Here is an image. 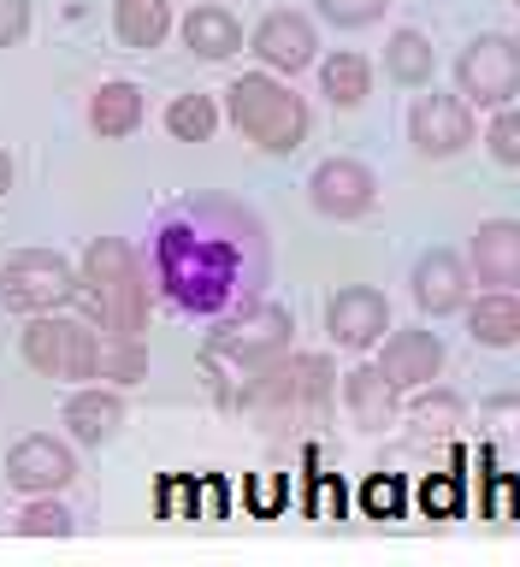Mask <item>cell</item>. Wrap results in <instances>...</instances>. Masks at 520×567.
I'll list each match as a JSON object with an SVG mask.
<instances>
[{
	"mask_svg": "<svg viewBox=\"0 0 520 567\" xmlns=\"http://www.w3.org/2000/svg\"><path fill=\"white\" fill-rule=\"evenodd\" d=\"M468 331H473L486 349H514V343H520V301H514L509 290L479 296L473 308H468Z\"/></svg>",
	"mask_w": 520,
	"mask_h": 567,
	"instance_id": "cell-17",
	"label": "cell"
},
{
	"mask_svg": "<svg viewBox=\"0 0 520 567\" xmlns=\"http://www.w3.org/2000/svg\"><path fill=\"white\" fill-rule=\"evenodd\" d=\"M166 131H172L177 142H213V131H220L213 95H177L172 113H166Z\"/></svg>",
	"mask_w": 520,
	"mask_h": 567,
	"instance_id": "cell-24",
	"label": "cell"
},
{
	"mask_svg": "<svg viewBox=\"0 0 520 567\" xmlns=\"http://www.w3.org/2000/svg\"><path fill=\"white\" fill-rule=\"evenodd\" d=\"M367 508L373 514H397L402 508V485H397V478H373V485H367Z\"/></svg>",
	"mask_w": 520,
	"mask_h": 567,
	"instance_id": "cell-31",
	"label": "cell"
},
{
	"mask_svg": "<svg viewBox=\"0 0 520 567\" xmlns=\"http://www.w3.org/2000/svg\"><path fill=\"white\" fill-rule=\"evenodd\" d=\"M248 503H255V508L261 503H278V485H261V478H255V485H248Z\"/></svg>",
	"mask_w": 520,
	"mask_h": 567,
	"instance_id": "cell-33",
	"label": "cell"
},
{
	"mask_svg": "<svg viewBox=\"0 0 520 567\" xmlns=\"http://www.w3.org/2000/svg\"><path fill=\"white\" fill-rule=\"evenodd\" d=\"M284 343H290V313L284 308H255L231 331H220V349L237 354V361H248V367H266Z\"/></svg>",
	"mask_w": 520,
	"mask_h": 567,
	"instance_id": "cell-13",
	"label": "cell"
},
{
	"mask_svg": "<svg viewBox=\"0 0 520 567\" xmlns=\"http://www.w3.org/2000/svg\"><path fill=\"white\" fill-rule=\"evenodd\" d=\"M473 266L491 290H520V219H486L479 225Z\"/></svg>",
	"mask_w": 520,
	"mask_h": 567,
	"instance_id": "cell-14",
	"label": "cell"
},
{
	"mask_svg": "<svg viewBox=\"0 0 520 567\" xmlns=\"http://www.w3.org/2000/svg\"><path fill=\"white\" fill-rule=\"evenodd\" d=\"M332 361L326 354H308V361H290V367H255V396L261 408H290V414H302V408H319L332 396Z\"/></svg>",
	"mask_w": 520,
	"mask_h": 567,
	"instance_id": "cell-6",
	"label": "cell"
},
{
	"mask_svg": "<svg viewBox=\"0 0 520 567\" xmlns=\"http://www.w3.org/2000/svg\"><path fill=\"white\" fill-rule=\"evenodd\" d=\"M319 12H326L332 24H373V18L385 12V0H319Z\"/></svg>",
	"mask_w": 520,
	"mask_h": 567,
	"instance_id": "cell-29",
	"label": "cell"
},
{
	"mask_svg": "<svg viewBox=\"0 0 520 567\" xmlns=\"http://www.w3.org/2000/svg\"><path fill=\"white\" fill-rule=\"evenodd\" d=\"M415 301L426 313H450L468 301V266H461L450 248H432V255H420L415 266Z\"/></svg>",
	"mask_w": 520,
	"mask_h": 567,
	"instance_id": "cell-15",
	"label": "cell"
},
{
	"mask_svg": "<svg viewBox=\"0 0 520 567\" xmlns=\"http://www.w3.org/2000/svg\"><path fill=\"white\" fill-rule=\"evenodd\" d=\"M119 420H124V408H119L113 390H78V396L65 402V425L78 443H101Z\"/></svg>",
	"mask_w": 520,
	"mask_h": 567,
	"instance_id": "cell-18",
	"label": "cell"
},
{
	"mask_svg": "<svg viewBox=\"0 0 520 567\" xmlns=\"http://www.w3.org/2000/svg\"><path fill=\"white\" fill-rule=\"evenodd\" d=\"M373 89V65L361 53H332L326 65H319V95H332L337 106H361Z\"/></svg>",
	"mask_w": 520,
	"mask_h": 567,
	"instance_id": "cell-21",
	"label": "cell"
},
{
	"mask_svg": "<svg viewBox=\"0 0 520 567\" xmlns=\"http://www.w3.org/2000/svg\"><path fill=\"white\" fill-rule=\"evenodd\" d=\"M408 131H415V142L432 159H443V154H461L473 142V118H468V106H461L456 95H420Z\"/></svg>",
	"mask_w": 520,
	"mask_h": 567,
	"instance_id": "cell-7",
	"label": "cell"
},
{
	"mask_svg": "<svg viewBox=\"0 0 520 567\" xmlns=\"http://www.w3.org/2000/svg\"><path fill=\"white\" fill-rule=\"evenodd\" d=\"M255 48L273 71H308V60L319 53V35L302 12H273V18H261Z\"/></svg>",
	"mask_w": 520,
	"mask_h": 567,
	"instance_id": "cell-12",
	"label": "cell"
},
{
	"mask_svg": "<svg viewBox=\"0 0 520 567\" xmlns=\"http://www.w3.org/2000/svg\"><path fill=\"white\" fill-rule=\"evenodd\" d=\"M71 266L53 255V248H24V255H12L7 266H0V301L18 313H48L60 308V301H71Z\"/></svg>",
	"mask_w": 520,
	"mask_h": 567,
	"instance_id": "cell-3",
	"label": "cell"
},
{
	"mask_svg": "<svg viewBox=\"0 0 520 567\" xmlns=\"http://www.w3.org/2000/svg\"><path fill=\"white\" fill-rule=\"evenodd\" d=\"M7 184H12V159H7V148H0V195H7Z\"/></svg>",
	"mask_w": 520,
	"mask_h": 567,
	"instance_id": "cell-35",
	"label": "cell"
},
{
	"mask_svg": "<svg viewBox=\"0 0 520 567\" xmlns=\"http://www.w3.org/2000/svg\"><path fill=\"white\" fill-rule=\"evenodd\" d=\"M326 326H332V337H337L344 349H367V343H379V337L390 331V308H385V296H379V290L355 284V290L332 296Z\"/></svg>",
	"mask_w": 520,
	"mask_h": 567,
	"instance_id": "cell-10",
	"label": "cell"
},
{
	"mask_svg": "<svg viewBox=\"0 0 520 567\" xmlns=\"http://www.w3.org/2000/svg\"><path fill=\"white\" fill-rule=\"evenodd\" d=\"M95 372H106V379H119V384H136L142 372H149V354H142L136 337H113V343L101 349V367Z\"/></svg>",
	"mask_w": 520,
	"mask_h": 567,
	"instance_id": "cell-25",
	"label": "cell"
},
{
	"mask_svg": "<svg viewBox=\"0 0 520 567\" xmlns=\"http://www.w3.org/2000/svg\"><path fill=\"white\" fill-rule=\"evenodd\" d=\"M514 7H520V0H514Z\"/></svg>",
	"mask_w": 520,
	"mask_h": 567,
	"instance_id": "cell-36",
	"label": "cell"
},
{
	"mask_svg": "<svg viewBox=\"0 0 520 567\" xmlns=\"http://www.w3.org/2000/svg\"><path fill=\"white\" fill-rule=\"evenodd\" d=\"M308 189H314V207L326 213V219H361L373 207V172L361 159H326Z\"/></svg>",
	"mask_w": 520,
	"mask_h": 567,
	"instance_id": "cell-9",
	"label": "cell"
},
{
	"mask_svg": "<svg viewBox=\"0 0 520 567\" xmlns=\"http://www.w3.org/2000/svg\"><path fill=\"white\" fill-rule=\"evenodd\" d=\"M486 148L497 166H520V113H497L486 131Z\"/></svg>",
	"mask_w": 520,
	"mask_h": 567,
	"instance_id": "cell-26",
	"label": "cell"
},
{
	"mask_svg": "<svg viewBox=\"0 0 520 567\" xmlns=\"http://www.w3.org/2000/svg\"><path fill=\"white\" fill-rule=\"evenodd\" d=\"M220 503H225L220 485H202V508H207V514H220Z\"/></svg>",
	"mask_w": 520,
	"mask_h": 567,
	"instance_id": "cell-34",
	"label": "cell"
},
{
	"mask_svg": "<svg viewBox=\"0 0 520 567\" xmlns=\"http://www.w3.org/2000/svg\"><path fill=\"white\" fill-rule=\"evenodd\" d=\"M426 508H432L438 520H443V514H456V508H461V491H456V478H432V485H426Z\"/></svg>",
	"mask_w": 520,
	"mask_h": 567,
	"instance_id": "cell-32",
	"label": "cell"
},
{
	"mask_svg": "<svg viewBox=\"0 0 520 567\" xmlns=\"http://www.w3.org/2000/svg\"><path fill=\"white\" fill-rule=\"evenodd\" d=\"M83 290H89L101 326L113 331V337H136L142 331L149 296H142V272H136L131 243H119V237H95V243H89V255H83Z\"/></svg>",
	"mask_w": 520,
	"mask_h": 567,
	"instance_id": "cell-1",
	"label": "cell"
},
{
	"mask_svg": "<svg viewBox=\"0 0 520 567\" xmlns=\"http://www.w3.org/2000/svg\"><path fill=\"white\" fill-rule=\"evenodd\" d=\"M443 367V343L432 331H390L379 349V372L397 390H426Z\"/></svg>",
	"mask_w": 520,
	"mask_h": 567,
	"instance_id": "cell-8",
	"label": "cell"
},
{
	"mask_svg": "<svg viewBox=\"0 0 520 567\" xmlns=\"http://www.w3.org/2000/svg\"><path fill=\"white\" fill-rule=\"evenodd\" d=\"M113 24H119V35H124L131 48H154V42H166L172 12H166V0H119V7H113Z\"/></svg>",
	"mask_w": 520,
	"mask_h": 567,
	"instance_id": "cell-22",
	"label": "cell"
},
{
	"mask_svg": "<svg viewBox=\"0 0 520 567\" xmlns=\"http://www.w3.org/2000/svg\"><path fill=\"white\" fill-rule=\"evenodd\" d=\"M18 526H24L30 538H65V532H71V514H65L60 503H30Z\"/></svg>",
	"mask_w": 520,
	"mask_h": 567,
	"instance_id": "cell-28",
	"label": "cell"
},
{
	"mask_svg": "<svg viewBox=\"0 0 520 567\" xmlns=\"http://www.w3.org/2000/svg\"><path fill=\"white\" fill-rule=\"evenodd\" d=\"M71 450L60 437H24V443H12L7 450V478L18 491H60L71 485Z\"/></svg>",
	"mask_w": 520,
	"mask_h": 567,
	"instance_id": "cell-11",
	"label": "cell"
},
{
	"mask_svg": "<svg viewBox=\"0 0 520 567\" xmlns=\"http://www.w3.org/2000/svg\"><path fill=\"white\" fill-rule=\"evenodd\" d=\"M344 396H349V414L361 420V425H390V420H397L402 390L390 384L379 367H355L349 384H344Z\"/></svg>",
	"mask_w": 520,
	"mask_h": 567,
	"instance_id": "cell-16",
	"label": "cell"
},
{
	"mask_svg": "<svg viewBox=\"0 0 520 567\" xmlns=\"http://www.w3.org/2000/svg\"><path fill=\"white\" fill-rule=\"evenodd\" d=\"M184 35H190V48L202 53V60H231L243 42V30H237V18L220 12V7H195L184 18Z\"/></svg>",
	"mask_w": 520,
	"mask_h": 567,
	"instance_id": "cell-19",
	"label": "cell"
},
{
	"mask_svg": "<svg viewBox=\"0 0 520 567\" xmlns=\"http://www.w3.org/2000/svg\"><path fill=\"white\" fill-rule=\"evenodd\" d=\"M486 425H491V437L503 443V450H520V396H491Z\"/></svg>",
	"mask_w": 520,
	"mask_h": 567,
	"instance_id": "cell-27",
	"label": "cell"
},
{
	"mask_svg": "<svg viewBox=\"0 0 520 567\" xmlns=\"http://www.w3.org/2000/svg\"><path fill=\"white\" fill-rule=\"evenodd\" d=\"M89 124H95L101 136H131L136 124H142V89H136V83H106V89H95Z\"/></svg>",
	"mask_w": 520,
	"mask_h": 567,
	"instance_id": "cell-20",
	"label": "cell"
},
{
	"mask_svg": "<svg viewBox=\"0 0 520 567\" xmlns=\"http://www.w3.org/2000/svg\"><path fill=\"white\" fill-rule=\"evenodd\" d=\"M385 65H390V78H397V83H426V78H432V42H426L420 30L390 35Z\"/></svg>",
	"mask_w": 520,
	"mask_h": 567,
	"instance_id": "cell-23",
	"label": "cell"
},
{
	"mask_svg": "<svg viewBox=\"0 0 520 567\" xmlns=\"http://www.w3.org/2000/svg\"><path fill=\"white\" fill-rule=\"evenodd\" d=\"M24 361L48 379H95L101 343L95 331H83L78 319H35L24 331Z\"/></svg>",
	"mask_w": 520,
	"mask_h": 567,
	"instance_id": "cell-4",
	"label": "cell"
},
{
	"mask_svg": "<svg viewBox=\"0 0 520 567\" xmlns=\"http://www.w3.org/2000/svg\"><path fill=\"white\" fill-rule=\"evenodd\" d=\"M30 30V0H0V48H12Z\"/></svg>",
	"mask_w": 520,
	"mask_h": 567,
	"instance_id": "cell-30",
	"label": "cell"
},
{
	"mask_svg": "<svg viewBox=\"0 0 520 567\" xmlns=\"http://www.w3.org/2000/svg\"><path fill=\"white\" fill-rule=\"evenodd\" d=\"M231 118L248 142H261L266 154H290L308 136V106L296 89H284L278 78H237L231 83Z\"/></svg>",
	"mask_w": 520,
	"mask_h": 567,
	"instance_id": "cell-2",
	"label": "cell"
},
{
	"mask_svg": "<svg viewBox=\"0 0 520 567\" xmlns=\"http://www.w3.org/2000/svg\"><path fill=\"white\" fill-rule=\"evenodd\" d=\"M461 95L503 106L520 95V42L509 35H479V42L461 53Z\"/></svg>",
	"mask_w": 520,
	"mask_h": 567,
	"instance_id": "cell-5",
	"label": "cell"
}]
</instances>
